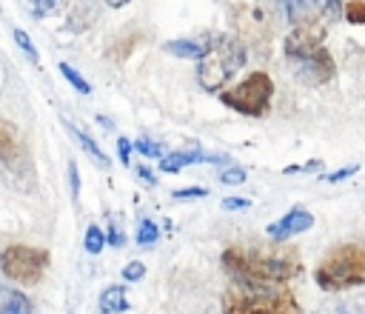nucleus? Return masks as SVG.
<instances>
[{
    "label": "nucleus",
    "mask_w": 365,
    "mask_h": 314,
    "mask_svg": "<svg viewBox=\"0 0 365 314\" xmlns=\"http://www.w3.org/2000/svg\"><path fill=\"white\" fill-rule=\"evenodd\" d=\"M145 274V265L140 260H131L125 268H123V280H140Z\"/></svg>",
    "instance_id": "24"
},
{
    "label": "nucleus",
    "mask_w": 365,
    "mask_h": 314,
    "mask_svg": "<svg viewBox=\"0 0 365 314\" xmlns=\"http://www.w3.org/2000/svg\"><path fill=\"white\" fill-rule=\"evenodd\" d=\"M205 194H208V188H202V186H191V188L174 191V197H205Z\"/></svg>",
    "instance_id": "29"
},
{
    "label": "nucleus",
    "mask_w": 365,
    "mask_h": 314,
    "mask_svg": "<svg viewBox=\"0 0 365 314\" xmlns=\"http://www.w3.org/2000/svg\"><path fill=\"white\" fill-rule=\"evenodd\" d=\"M311 226H314V217H311L308 211H302V208H291L285 217H279L277 223L268 226V237L277 240V243H282V240H288V237H294V234L308 231Z\"/></svg>",
    "instance_id": "9"
},
{
    "label": "nucleus",
    "mask_w": 365,
    "mask_h": 314,
    "mask_svg": "<svg viewBox=\"0 0 365 314\" xmlns=\"http://www.w3.org/2000/svg\"><path fill=\"white\" fill-rule=\"evenodd\" d=\"M0 314H34V305L23 291L0 283Z\"/></svg>",
    "instance_id": "12"
},
{
    "label": "nucleus",
    "mask_w": 365,
    "mask_h": 314,
    "mask_svg": "<svg viewBox=\"0 0 365 314\" xmlns=\"http://www.w3.org/2000/svg\"><path fill=\"white\" fill-rule=\"evenodd\" d=\"M131 148H134V146H131V143H128L125 137H120V140H117V154H120V163H123V166H128Z\"/></svg>",
    "instance_id": "27"
},
{
    "label": "nucleus",
    "mask_w": 365,
    "mask_h": 314,
    "mask_svg": "<svg viewBox=\"0 0 365 314\" xmlns=\"http://www.w3.org/2000/svg\"><path fill=\"white\" fill-rule=\"evenodd\" d=\"M0 160L6 166H17L23 163V143L17 137V128L6 120H0Z\"/></svg>",
    "instance_id": "11"
},
{
    "label": "nucleus",
    "mask_w": 365,
    "mask_h": 314,
    "mask_svg": "<svg viewBox=\"0 0 365 314\" xmlns=\"http://www.w3.org/2000/svg\"><path fill=\"white\" fill-rule=\"evenodd\" d=\"M57 3H60V0H29V9H31L34 17H46Z\"/></svg>",
    "instance_id": "23"
},
{
    "label": "nucleus",
    "mask_w": 365,
    "mask_h": 314,
    "mask_svg": "<svg viewBox=\"0 0 365 314\" xmlns=\"http://www.w3.org/2000/svg\"><path fill=\"white\" fill-rule=\"evenodd\" d=\"M134 148H137L140 154H145V157H163L160 143H154V140H148V137H140V140L134 143Z\"/></svg>",
    "instance_id": "21"
},
{
    "label": "nucleus",
    "mask_w": 365,
    "mask_h": 314,
    "mask_svg": "<svg viewBox=\"0 0 365 314\" xmlns=\"http://www.w3.org/2000/svg\"><path fill=\"white\" fill-rule=\"evenodd\" d=\"M11 34H14V43H17V46H20V49H23L26 54H29V60H34V63H37V60H40V54H37V49H34V43L29 40V34H26L23 29H14Z\"/></svg>",
    "instance_id": "20"
},
{
    "label": "nucleus",
    "mask_w": 365,
    "mask_h": 314,
    "mask_svg": "<svg viewBox=\"0 0 365 314\" xmlns=\"http://www.w3.org/2000/svg\"><path fill=\"white\" fill-rule=\"evenodd\" d=\"M68 183H71V194L77 197L80 194V177H77V166L68 163Z\"/></svg>",
    "instance_id": "30"
},
{
    "label": "nucleus",
    "mask_w": 365,
    "mask_h": 314,
    "mask_svg": "<svg viewBox=\"0 0 365 314\" xmlns=\"http://www.w3.org/2000/svg\"><path fill=\"white\" fill-rule=\"evenodd\" d=\"M356 171V166H345V168H339V171H331V174H325L322 180H328V183H339V180H345L348 174H354Z\"/></svg>",
    "instance_id": "28"
},
{
    "label": "nucleus",
    "mask_w": 365,
    "mask_h": 314,
    "mask_svg": "<svg viewBox=\"0 0 365 314\" xmlns=\"http://www.w3.org/2000/svg\"><path fill=\"white\" fill-rule=\"evenodd\" d=\"M222 314H299V303L288 288H228L222 297Z\"/></svg>",
    "instance_id": "3"
},
{
    "label": "nucleus",
    "mask_w": 365,
    "mask_h": 314,
    "mask_svg": "<svg viewBox=\"0 0 365 314\" xmlns=\"http://www.w3.org/2000/svg\"><path fill=\"white\" fill-rule=\"evenodd\" d=\"M108 243L111 245H123V234H120V228L111 223V234H108Z\"/></svg>",
    "instance_id": "31"
},
{
    "label": "nucleus",
    "mask_w": 365,
    "mask_h": 314,
    "mask_svg": "<svg viewBox=\"0 0 365 314\" xmlns=\"http://www.w3.org/2000/svg\"><path fill=\"white\" fill-rule=\"evenodd\" d=\"M271 97H274V83L265 71H251L237 86L220 91L222 106H228L240 114H248V117H262L271 108Z\"/></svg>",
    "instance_id": "6"
},
{
    "label": "nucleus",
    "mask_w": 365,
    "mask_h": 314,
    "mask_svg": "<svg viewBox=\"0 0 365 314\" xmlns=\"http://www.w3.org/2000/svg\"><path fill=\"white\" fill-rule=\"evenodd\" d=\"M205 49H208V40H171V43H165V51H171V54H177V57H202L205 54Z\"/></svg>",
    "instance_id": "14"
},
{
    "label": "nucleus",
    "mask_w": 365,
    "mask_h": 314,
    "mask_svg": "<svg viewBox=\"0 0 365 314\" xmlns=\"http://www.w3.org/2000/svg\"><path fill=\"white\" fill-rule=\"evenodd\" d=\"M157 237H160L157 223H154V220H143V223H140V228H137V243H140L143 248H148V245H154V243H157Z\"/></svg>",
    "instance_id": "16"
},
{
    "label": "nucleus",
    "mask_w": 365,
    "mask_h": 314,
    "mask_svg": "<svg viewBox=\"0 0 365 314\" xmlns=\"http://www.w3.org/2000/svg\"><path fill=\"white\" fill-rule=\"evenodd\" d=\"M279 6L285 9L288 20L302 26H314L319 17H328L336 11V0H279Z\"/></svg>",
    "instance_id": "8"
},
{
    "label": "nucleus",
    "mask_w": 365,
    "mask_h": 314,
    "mask_svg": "<svg viewBox=\"0 0 365 314\" xmlns=\"http://www.w3.org/2000/svg\"><path fill=\"white\" fill-rule=\"evenodd\" d=\"M319 314H365L356 303H334V305H325Z\"/></svg>",
    "instance_id": "22"
},
{
    "label": "nucleus",
    "mask_w": 365,
    "mask_h": 314,
    "mask_svg": "<svg viewBox=\"0 0 365 314\" xmlns=\"http://www.w3.org/2000/svg\"><path fill=\"white\" fill-rule=\"evenodd\" d=\"M345 20L348 23H365V0H348L345 3Z\"/></svg>",
    "instance_id": "19"
},
{
    "label": "nucleus",
    "mask_w": 365,
    "mask_h": 314,
    "mask_svg": "<svg viewBox=\"0 0 365 314\" xmlns=\"http://www.w3.org/2000/svg\"><path fill=\"white\" fill-rule=\"evenodd\" d=\"M248 206H251V200H248V197H225V200H222V208H228V211L248 208Z\"/></svg>",
    "instance_id": "26"
},
{
    "label": "nucleus",
    "mask_w": 365,
    "mask_h": 314,
    "mask_svg": "<svg viewBox=\"0 0 365 314\" xmlns=\"http://www.w3.org/2000/svg\"><path fill=\"white\" fill-rule=\"evenodd\" d=\"M140 180H143V183H148V186H154V174H151L148 168H140Z\"/></svg>",
    "instance_id": "32"
},
{
    "label": "nucleus",
    "mask_w": 365,
    "mask_h": 314,
    "mask_svg": "<svg viewBox=\"0 0 365 314\" xmlns=\"http://www.w3.org/2000/svg\"><path fill=\"white\" fill-rule=\"evenodd\" d=\"M68 131L74 134V140L83 146V151H86V154H88V157H91L97 166H108V157L100 151V146H97V143L88 137V134H83V131H77V128H68Z\"/></svg>",
    "instance_id": "15"
},
{
    "label": "nucleus",
    "mask_w": 365,
    "mask_h": 314,
    "mask_svg": "<svg viewBox=\"0 0 365 314\" xmlns=\"http://www.w3.org/2000/svg\"><path fill=\"white\" fill-rule=\"evenodd\" d=\"M128 308L125 285H108L100 294V314H123Z\"/></svg>",
    "instance_id": "13"
},
{
    "label": "nucleus",
    "mask_w": 365,
    "mask_h": 314,
    "mask_svg": "<svg viewBox=\"0 0 365 314\" xmlns=\"http://www.w3.org/2000/svg\"><path fill=\"white\" fill-rule=\"evenodd\" d=\"M57 69L63 71V77H66V80H68V83H71V86H74L80 94H88V91H91L88 80H86V77H80V74H77V71H74L68 63H57Z\"/></svg>",
    "instance_id": "17"
},
{
    "label": "nucleus",
    "mask_w": 365,
    "mask_h": 314,
    "mask_svg": "<svg viewBox=\"0 0 365 314\" xmlns=\"http://www.w3.org/2000/svg\"><path fill=\"white\" fill-rule=\"evenodd\" d=\"M103 245H106L103 228L88 226V231H86V251H88V254H97V251H103Z\"/></svg>",
    "instance_id": "18"
},
{
    "label": "nucleus",
    "mask_w": 365,
    "mask_h": 314,
    "mask_svg": "<svg viewBox=\"0 0 365 314\" xmlns=\"http://www.w3.org/2000/svg\"><path fill=\"white\" fill-rule=\"evenodd\" d=\"M48 268V251L34 245H6L0 251V271L23 285H37Z\"/></svg>",
    "instance_id": "7"
},
{
    "label": "nucleus",
    "mask_w": 365,
    "mask_h": 314,
    "mask_svg": "<svg viewBox=\"0 0 365 314\" xmlns=\"http://www.w3.org/2000/svg\"><path fill=\"white\" fill-rule=\"evenodd\" d=\"M242 60H245V51L240 46V40H234L228 34H220V37L208 40V49H205V54L200 57V66H197L200 86L205 91L222 88L237 74V69L242 66Z\"/></svg>",
    "instance_id": "4"
},
{
    "label": "nucleus",
    "mask_w": 365,
    "mask_h": 314,
    "mask_svg": "<svg viewBox=\"0 0 365 314\" xmlns=\"http://www.w3.org/2000/svg\"><path fill=\"white\" fill-rule=\"evenodd\" d=\"M106 3H108V6H111V9H123V6H125V3H128V0H106Z\"/></svg>",
    "instance_id": "33"
},
{
    "label": "nucleus",
    "mask_w": 365,
    "mask_h": 314,
    "mask_svg": "<svg viewBox=\"0 0 365 314\" xmlns=\"http://www.w3.org/2000/svg\"><path fill=\"white\" fill-rule=\"evenodd\" d=\"M220 180H222L225 186H237V183H242V180H245V171H242V168H228Z\"/></svg>",
    "instance_id": "25"
},
{
    "label": "nucleus",
    "mask_w": 365,
    "mask_h": 314,
    "mask_svg": "<svg viewBox=\"0 0 365 314\" xmlns=\"http://www.w3.org/2000/svg\"><path fill=\"white\" fill-rule=\"evenodd\" d=\"M317 285L325 291H345L365 283V245L342 243L331 248L317 265Z\"/></svg>",
    "instance_id": "2"
},
{
    "label": "nucleus",
    "mask_w": 365,
    "mask_h": 314,
    "mask_svg": "<svg viewBox=\"0 0 365 314\" xmlns=\"http://www.w3.org/2000/svg\"><path fill=\"white\" fill-rule=\"evenodd\" d=\"M222 265L225 271L240 280L245 288H268L291 280L299 271V263L291 257H274V254H257L242 245H228L222 251Z\"/></svg>",
    "instance_id": "1"
},
{
    "label": "nucleus",
    "mask_w": 365,
    "mask_h": 314,
    "mask_svg": "<svg viewBox=\"0 0 365 314\" xmlns=\"http://www.w3.org/2000/svg\"><path fill=\"white\" fill-rule=\"evenodd\" d=\"M191 163H228L222 154H202V151H177V154H163L160 157V168L163 171H180V168H185V166H191Z\"/></svg>",
    "instance_id": "10"
},
{
    "label": "nucleus",
    "mask_w": 365,
    "mask_h": 314,
    "mask_svg": "<svg viewBox=\"0 0 365 314\" xmlns=\"http://www.w3.org/2000/svg\"><path fill=\"white\" fill-rule=\"evenodd\" d=\"M285 54L305 66V71L317 80L325 83L334 77V57L322 43V31L314 26H299L285 37Z\"/></svg>",
    "instance_id": "5"
}]
</instances>
